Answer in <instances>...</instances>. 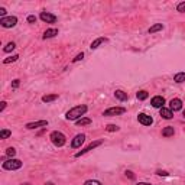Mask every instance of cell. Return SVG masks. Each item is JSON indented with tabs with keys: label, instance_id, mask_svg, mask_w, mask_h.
<instances>
[{
	"label": "cell",
	"instance_id": "5bb4252c",
	"mask_svg": "<svg viewBox=\"0 0 185 185\" xmlns=\"http://www.w3.org/2000/svg\"><path fill=\"white\" fill-rule=\"evenodd\" d=\"M114 95H116L117 100H120V101H126L129 98L127 93H125V91H121V90H116L114 91Z\"/></svg>",
	"mask_w": 185,
	"mask_h": 185
},
{
	"label": "cell",
	"instance_id": "d6a6232c",
	"mask_svg": "<svg viewBox=\"0 0 185 185\" xmlns=\"http://www.w3.org/2000/svg\"><path fill=\"white\" fill-rule=\"evenodd\" d=\"M20 84V80H13V83H12V87L13 88H18Z\"/></svg>",
	"mask_w": 185,
	"mask_h": 185
},
{
	"label": "cell",
	"instance_id": "f1b7e54d",
	"mask_svg": "<svg viewBox=\"0 0 185 185\" xmlns=\"http://www.w3.org/2000/svg\"><path fill=\"white\" fill-rule=\"evenodd\" d=\"M177 10H178V12H181V13H184V12H185V2H181V3H178Z\"/></svg>",
	"mask_w": 185,
	"mask_h": 185
},
{
	"label": "cell",
	"instance_id": "7a4b0ae2",
	"mask_svg": "<svg viewBox=\"0 0 185 185\" xmlns=\"http://www.w3.org/2000/svg\"><path fill=\"white\" fill-rule=\"evenodd\" d=\"M49 139H51V142H52L57 147H62L65 143H67V137H65V135L64 133H61V132H58V130H55V132L51 133Z\"/></svg>",
	"mask_w": 185,
	"mask_h": 185
},
{
	"label": "cell",
	"instance_id": "4fadbf2b",
	"mask_svg": "<svg viewBox=\"0 0 185 185\" xmlns=\"http://www.w3.org/2000/svg\"><path fill=\"white\" fill-rule=\"evenodd\" d=\"M159 113H161V117H163V119H166V120H169V119L174 117V111H172L171 109H166V107H162Z\"/></svg>",
	"mask_w": 185,
	"mask_h": 185
},
{
	"label": "cell",
	"instance_id": "5b68a950",
	"mask_svg": "<svg viewBox=\"0 0 185 185\" xmlns=\"http://www.w3.org/2000/svg\"><path fill=\"white\" fill-rule=\"evenodd\" d=\"M18 23V18L16 16H8V18H0V25L3 28H13Z\"/></svg>",
	"mask_w": 185,
	"mask_h": 185
},
{
	"label": "cell",
	"instance_id": "603a6c76",
	"mask_svg": "<svg viewBox=\"0 0 185 185\" xmlns=\"http://www.w3.org/2000/svg\"><path fill=\"white\" fill-rule=\"evenodd\" d=\"M136 97H137V100L143 101V100H146V98L149 97V93H147V91H145V90H142V91H139V93L136 94Z\"/></svg>",
	"mask_w": 185,
	"mask_h": 185
},
{
	"label": "cell",
	"instance_id": "836d02e7",
	"mask_svg": "<svg viewBox=\"0 0 185 185\" xmlns=\"http://www.w3.org/2000/svg\"><path fill=\"white\" fill-rule=\"evenodd\" d=\"M125 174H126V177H129L130 179H135V174H133L132 171H126Z\"/></svg>",
	"mask_w": 185,
	"mask_h": 185
},
{
	"label": "cell",
	"instance_id": "9a60e30c",
	"mask_svg": "<svg viewBox=\"0 0 185 185\" xmlns=\"http://www.w3.org/2000/svg\"><path fill=\"white\" fill-rule=\"evenodd\" d=\"M104 42H107V38H97L95 41H93V42H91L90 48H91V49H97L98 46L101 45V44H104Z\"/></svg>",
	"mask_w": 185,
	"mask_h": 185
},
{
	"label": "cell",
	"instance_id": "83f0119b",
	"mask_svg": "<svg viewBox=\"0 0 185 185\" xmlns=\"http://www.w3.org/2000/svg\"><path fill=\"white\" fill-rule=\"evenodd\" d=\"M84 185H101V182L95 181V179H88V181L84 182Z\"/></svg>",
	"mask_w": 185,
	"mask_h": 185
},
{
	"label": "cell",
	"instance_id": "7402d4cb",
	"mask_svg": "<svg viewBox=\"0 0 185 185\" xmlns=\"http://www.w3.org/2000/svg\"><path fill=\"white\" fill-rule=\"evenodd\" d=\"M12 136V132L9 129H2L0 130V139H8V137Z\"/></svg>",
	"mask_w": 185,
	"mask_h": 185
},
{
	"label": "cell",
	"instance_id": "52a82bcc",
	"mask_svg": "<svg viewBox=\"0 0 185 185\" xmlns=\"http://www.w3.org/2000/svg\"><path fill=\"white\" fill-rule=\"evenodd\" d=\"M41 20L46 23H55L57 22V16L52 15V13H49V12H41V15H39Z\"/></svg>",
	"mask_w": 185,
	"mask_h": 185
},
{
	"label": "cell",
	"instance_id": "d6986e66",
	"mask_svg": "<svg viewBox=\"0 0 185 185\" xmlns=\"http://www.w3.org/2000/svg\"><path fill=\"white\" fill-rule=\"evenodd\" d=\"M58 98V94H46L42 97V101L44 103H51V101H55Z\"/></svg>",
	"mask_w": 185,
	"mask_h": 185
},
{
	"label": "cell",
	"instance_id": "ffe728a7",
	"mask_svg": "<svg viewBox=\"0 0 185 185\" xmlns=\"http://www.w3.org/2000/svg\"><path fill=\"white\" fill-rule=\"evenodd\" d=\"M163 29V25L162 23H155L153 26L149 28V33H156V32H159V30Z\"/></svg>",
	"mask_w": 185,
	"mask_h": 185
},
{
	"label": "cell",
	"instance_id": "4316f807",
	"mask_svg": "<svg viewBox=\"0 0 185 185\" xmlns=\"http://www.w3.org/2000/svg\"><path fill=\"white\" fill-rule=\"evenodd\" d=\"M106 130H107V132H117V130H119V126H116V125H107L106 126Z\"/></svg>",
	"mask_w": 185,
	"mask_h": 185
},
{
	"label": "cell",
	"instance_id": "277c9868",
	"mask_svg": "<svg viewBox=\"0 0 185 185\" xmlns=\"http://www.w3.org/2000/svg\"><path fill=\"white\" fill-rule=\"evenodd\" d=\"M123 113H126L125 107H110V109H107V110L103 111V116L113 117V116H119V114H123Z\"/></svg>",
	"mask_w": 185,
	"mask_h": 185
},
{
	"label": "cell",
	"instance_id": "8fae6325",
	"mask_svg": "<svg viewBox=\"0 0 185 185\" xmlns=\"http://www.w3.org/2000/svg\"><path fill=\"white\" fill-rule=\"evenodd\" d=\"M137 120H139L140 125H143V126H151L152 123H153V119L145 113H140L139 116H137Z\"/></svg>",
	"mask_w": 185,
	"mask_h": 185
},
{
	"label": "cell",
	"instance_id": "74e56055",
	"mask_svg": "<svg viewBox=\"0 0 185 185\" xmlns=\"http://www.w3.org/2000/svg\"><path fill=\"white\" fill-rule=\"evenodd\" d=\"M45 185H55V184H54V182H51V181H48Z\"/></svg>",
	"mask_w": 185,
	"mask_h": 185
},
{
	"label": "cell",
	"instance_id": "4dcf8cb0",
	"mask_svg": "<svg viewBox=\"0 0 185 185\" xmlns=\"http://www.w3.org/2000/svg\"><path fill=\"white\" fill-rule=\"evenodd\" d=\"M36 16H33V15H30V16H28V22L29 23H36Z\"/></svg>",
	"mask_w": 185,
	"mask_h": 185
},
{
	"label": "cell",
	"instance_id": "1f68e13d",
	"mask_svg": "<svg viewBox=\"0 0 185 185\" xmlns=\"http://www.w3.org/2000/svg\"><path fill=\"white\" fill-rule=\"evenodd\" d=\"M156 175H159V177H168V172L166 171H156Z\"/></svg>",
	"mask_w": 185,
	"mask_h": 185
},
{
	"label": "cell",
	"instance_id": "ab89813d",
	"mask_svg": "<svg viewBox=\"0 0 185 185\" xmlns=\"http://www.w3.org/2000/svg\"><path fill=\"white\" fill-rule=\"evenodd\" d=\"M182 116H184V117H185V110H184V113H182Z\"/></svg>",
	"mask_w": 185,
	"mask_h": 185
},
{
	"label": "cell",
	"instance_id": "cb8c5ba5",
	"mask_svg": "<svg viewBox=\"0 0 185 185\" xmlns=\"http://www.w3.org/2000/svg\"><path fill=\"white\" fill-rule=\"evenodd\" d=\"M18 59H19V55H12V57H9V58H4L3 64L8 65V64H10V62H15V61H18Z\"/></svg>",
	"mask_w": 185,
	"mask_h": 185
},
{
	"label": "cell",
	"instance_id": "f546056e",
	"mask_svg": "<svg viewBox=\"0 0 185 185\" xmlns=\"http://www.w3.org/2000/svg\"><path fill=\"white\" fill-rule=\"evenodd\" d=\"M83 58H84V52H81V54H78V55H77L74 59H72V62H78V61H81Z\"/></svg>",
	"mask_w": 185,
	"mask_h": 185
},
{
	"label": "cell",
	"instance_id": "d4e9b609",
	"mask_svg": "<svg viewBox=\"0 0 185 185\" xmlns=\"http://www.w3.org/2000/svg\"><path fill=\"white\" fill-rule=\"evenodd\" d=\"M15 48H16V44H15V42H9L8 45L3 48V51H4V52H12V51H13Z\"/></svg>",
	"mask_w": 185,
	"mask_h": 185
},
{
	"label": "cell",
	"instance_id": "d590c367",
	"mask_svg": "<svg viewBox=\"0 0 185 185\" xmlns=\"http://www.w3.org/2000/svg\"><path fill=\"white\" fill-rule=\"evenodd\" d=\"M4 15H6V9H4V8H0V16H2V18H6Z\"/></svg>",
	"mask_w": 185,
	"mask_h": 185
},
{
	"label": "cell",
	"instance_id": "484cf974",
	"mask_svg": "<svg viewBox=\"0 0 185 185\" xmlns=\"http://www.w3.org/2000/svg\"><path fill=\"white\" fill-rule=\"evenodd\" d=\"M6 155L10 156V158H13V156L16 155V149L15 147H8V149H6Z\"/></svg>",
	"mask_w": 185,
	"mask_h": 185
},
{
	"label": "cell",
	"instance_id": "2e32d148",
	"mask_svg": "<svg viewBox=\"0 0 185 185\" xmlns=\"http://www.w3.org/2000/svg\"><path fill=\"white\" fill-rule=\"evenodd\" d=\"M55 35H58V29H55V28H52V29H46L45 33H44V39L54 38Z\"/></svg>",
	"mask_w": 185,
	"mask_h": 185
},
{
	"label": "cell",
	"instance_id": "30bf717a",
	"mask_svg": "<svg viewBox=\"0 0 185 185\" xmlns=\"http://www.w3.org/2000/svg\"><path fill=\"white\" fill-rule=\"evenodd\" d=\"M151 104H152V107L161 110L163 107V104H165V98H163L162 95H155V97L151 100Z\"/></svg>",
	"mask_w": 185,
	"mask_h": 185
},
{
	"label": "cell",
	"instance_id": "f35d334b",
	"mask_svg": "<svg viewBox=\"0 0 185 185\" xmlns=\"http://www.w3.org/2000/svg\"><path fill=\"white\" fill-rule=\"evenodd\" d=\"M22 185H30V184H29V182H26V184H22Z\"/></svg>",
	"mask_w": 185,
	"mask_h": 185
},
{
	"label": "cell",
	"instance_id": "e0dca14e",
	"mask_svg": "<svg viewBox=\"0 0 185 185\" xmlns=\"http://www.w3.org/2000/svg\"><path fill=\"white\" fill-rule=\"evenodd\" d=\"M174 133H175V130H174L172 126H166V127L162 130V136L169 137V136H174Z\"/></svg>",
	"mask_w": 185,
	"mask_h": 185
},
{
	"label": "cell",
	"instance_id": "44dd1931",
	"mask_svg": "<svg viewBox=\"0 0 185 185\" xmlns=\"http://www.w3.org/2000/svg\"><path fill=\"white\" fill-rule=\"evenodd\" d=\"M174 81H175V83H178V84L184 83V81H185V72H178V74H175Z\"/></svg>",
	"mask_w": 185,
	"mask_h": 185
},
{
	"label": "cell",
	"instance_id": "e575fe53",
	"mask_svg": "<svg viewBox=\"0 0 185 185\" xmlns=\"http://www.w3.org/2000/svg\"><path fill=\"white\" fill-rule=\"evenodd\" d=\"M0 104H2V106H0V111H3V110L6 109V106H8V103H6V101H2Z\"/></svg>",
	"mask_w": 185,
	"mask_h": 185
},
{
	"label": "cell",
	"instance_id": "8d00e7d4",
	"mask_svg": "<svg viewBox=\"0 0 185 185\" xmlns=\"http://www.w3.org/2000/svg\"><path fill=\"white\" fill-rule=\"evenodd\" d=\"M136 185H152V184H147V182H137Z\"/></svg>",
	"mask_w": 185,
	"mask_h": 185
},
{
	"label": "cell",
	"instance_id": "7c38bea8",
	"mask_svg": "<svg viewBox=\"0 0 185 185\" xmlns=\"http://www.w3.org/2000/svg\"><path fill=\"white\" fill-rule=\"evenodd\" d=\"M169 104H171V110L172 111H179L182 109V101L179 98H172L169 101Z\"/></svg>",
	"mask_w": 185,
	"mask_h": 185
},
{
	"label": "cell",
	"instance_id": "3957f363",
	"mask_svg": "<svg viewBox=\"0 0 185 185\" xmlns=\"http://www.w3.org/2000/svg\"><path fill=\"white\" fill-rule=\"evenodd\" d=\"M22 161H19V159H9V161H3V163H2V168L6 171H18L22 168Z\"/></svg>",
	"mask_w": 185,
	"mask_h": 185
},
{
	"label": "cell",
	"instance_id": "ba28073f",
	"mask_svg": "<svg viewBox=\"0 0 185 185\" xmlns=\"http://www.w3.org/2000/svg\"><path fill=\"white\" fill-rule=\"evenodd\" d=\"M84 140H85V135H83V133L77 135V136L72 139V142H71L72 149H78V147H81V145L84 143Z\"/></svg>",
	"mask_w": 185,
	"mask_h": 185
},
{
	"label": "cell",
	"instance_id": "9c48e42d",
	"mask_svg": "<svg viewBox=\"0 0 185 185\" xmlns=\"http://www.w3.org/2000/svg\"><path fill=\"white\" fill-rule=\"evenodd\" d=\"M48 126V120H38V121H30V123H26L25 127L32 130V129H38V127H46Z\"/></svg>",
	"mask_w": 185,
	"mask_h": 185
},
{
	"label": "cell",
	"instance_id": "ac0fdd59",
	"mask_svg": "<svg viewBox=\"0 0 185 185\" xmlns=\"http://www.w3.org/2000/svg\"><path fill=\"white\" fill-rule=\"evenodd\" d=\"M77 126H87V125H91V119H88V117H81V119H78V120L75 121Z\"/></svg>",
	"mask_w": 185,
	"mask_h": 185
},
{
	"label": "cell",
	"instance_id": "8992f818",
	"mask_svg": "<svg viewBox=\"0 0 185 185\" xmlns=\"http://www.w3.org/2000/svg\"><path fill=\"white\" fill-rule=\"evenodd\" d=\"M101 143H103V140H95V142H91V143L88 145L85 149H83V151H80V152H77V153H75V158H80V156L85 155L87 152H90V151H93V149H95V147L100 146Z\"/></svg>",
	"mask_w": 185,
	"mask_h": 185
},
{
	"label": "cell",
	"instance_id": "6da1fadb",
	"mask_svg": "<svg viewBox=\"0 0 185 185\" xmlns=\"http://www.w3.org/2000/svg\"><path fill=\"white\" fill-rule=\"evenodd\" d=\"M88 107L85 106V104H81V106H75L72 107L71 110H68L67 111V114H65V117H67V120H78V119H81V116H84V114L87 113Z\"/></svg>",
	"mask_w": 185,
	"mask_h": 185
}]
</instances>
